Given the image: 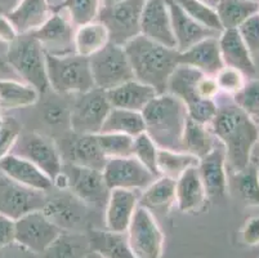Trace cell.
I'll return each instance as SVG.
<instances>
[{
	"instance_id": "35",
	"label": "cell",
	"mask_w": 259,
	"mask_h": 258,
	"mask_svg": "<svg viewBox=\"0 0 259 258\" xmlns=\"http://www.w3.org/2000/svg\"><path fill=\"white\" fill-rule=\"evenodd\" d=\"M146 129L142 113L112 107L106 118L100 133H121L137 137Z\"/></svg>"
},
{
	"instance_id": "50",
	"label": "cell",
	"mask_w": 259,
	"mask_h": 258,
	"mask_svg": "<svg viewBox=\"0 0 259 258\" xmlns=\"http://www.w3.org/2000/svg\"><path fill=\"white\" fill-rule=\"evenodd\" d=\"M241 240L245 245H259V216L251 217L245 222L241 230Z\"/></svg>"
},
{
	"instance_id": "8",
	"label": "cell",
	"mask_w": 259,
	"mask_h": 258,
	"mask_svg": "<svg viewBox=\"0 0 259 258\" xmlns=\"http://www.w3.org/2000/svg\"><path fill=\"white\" fill-rule=\"evenodd\" d=\"M94 88L107 92L134 79L133 68L124 47L108 43L98 53L89 57Z\"/></svg>"
},
{
	"instance_id": "26",
	"label": "cell",
	"mask_w": 259,
	"mask_h": 258,
	"mask_svg": "<svg viewBox=\"0 0 259 258\" xmlns=\"http://www.w3.org/2000/svg\"><path fill=\"white\" fill-rule=\"evenodd\" d=\"M52 14L48 0H20L17 6L6 14L18 35L31 34L44 25Z\"/></svg>"
},
{
	"instance_id": "18",
	"label": "cell",
	"mask_w": 259,
	"mask_h": 258,
	"mask_svg": "<svg viewBox=\"0 0 259 258\" xmlns=\"http://www.w3.org/2000/svg\"><path fill=\"white\" fill-rule=\"evenodd\" d=\"M197 169L208 199L217 200V199H222L227 194V159H226L225 148L220 141L217 142V145L208 155L200 159Z\"/></svg>"
},
{
	"instance_id": "24",
	"label": "cell",
	"mask_w": 259,
	"mask_h": 258,
	"mask_svg": "<svg viewBox=\"0 0 259 258\" xmlns=\"http://www.w3.org/2000/svg\"><path fill=\"white\" fill-rule=\"evenodd\" d=\"M208 202L205 188L197 167L186 169L176 179V205L182 213H195Z\"/></svg>"
},
{
	"instance_id": "23",
	"label": "cell",
	"mask_w": 259,
	"mask_h": 258,
	"mask_svg": "<svg viewBox=\"0 0 259 258\" xmlns=\"http://www.w3.org/2000/svg\"><path fill=\"white\" fill-rule=\"evenodd\" d=\"M178 63L197 68L206 75H214L225 67L218 36L206 38L187 51L178 53Z\"/></svg>"
},
{
	"instance_id": "12",
	"label": "cell",
	"mask_w": 259,
	"mask_h": 258,
	"mask_svg": "<svg viewBox=\"0 0 259 258\" xmlns=\"http://www.w3.org/2000/svg\"><path fill=\"white\" fill-rule=\"evenodd\" d=\"M12 150V154L34 163L47 176L51 177L52 181L62 169L63 159L60 149L43 134L35 132L21 133Z\"/></svg>"
},
{
	"instance_id": "4",
	"label": "cell",
	"mask_w": 259,
	"mask_h": 258,
	"mask_svg": "<svg viewBox=\"0 0 259 258\" xmlns=\"http://www.w3.org/2000/svg\"><path fill=\"white\" fill-rule=\"evenodd\" d=\"M49 88L58 94H81L94 88L88 57L46 53Z\"/></svg>"
},
{
	"instance_id": "51",
	"label": "cell",
	"mask_w": 259,
	"mask_h": 258,
	"mask_svg": "<svg viewBox=\"0 0 259 258\" xmlns=\"http://www.w3.org/2000/svg\"><path fill=\"white\" fill-rule=\"evenodd\" d=\"M16 241V221L0 213V249Z\"/></svg>"
},
{
	"instance_id": "39",
	"label": "cell",
	"mask_w": 259,
	"mask_h": 258,
	"mask_svg": "<svg viewBox=\"0 0 259 258\" xmlns=\"http://www.w3.org/2000/svg\"><path fill=\"white\" fill-rule=\"evenodd\" d=\"M200 160L196 156L185 151H173L159 149L157 154V169L160 177H169L177 179L186 169L191 167H197Z\"/></svg>"
},
{
	"instance_id": "52",
	"label": "cell",
	"mask_w": 259,
	"mask_h": 258,
	"mask_svg": "<svg viewBox=\"0 0 259 258\" xmlns=\"http://www.w3.org/2000/svg\"><path fill=\"white\" fill-rule=\"evenodd\" d=\"M0 258H39V254L23 247L22 244L13 241L7 247L0 249Z\"/></svg>"
},
{
	"instance_id": "19",
	"label": "cell",
	"mask_w": 259,
	"mask_h": 258,
	"mask_svg": "<svg viewBox=\"0 0 259 258\" xmlns=\"http://www.w3.org/2000/svg\"><path fill=\"white\" fill-rule=\"evenodd\" d=\"M141 191L115 189L110 191L105 207V230L111 233H126L134 213L140 205Z\"/></svg>"
},
{
	"instance_id": "43",
	"label": "cell",
	"mask_w": 259,
	"mask_h": 258,
	"mask_svg": "<svg viewBox=\"0 0 259 258\" xmlns=\"http://www.w3.org/2000/svg\"><path fill=\"white\" fill-rule=\"evenodd\" d=\"M232 101L259 124V79H251L245 82V85L240 92L232 96Z\"/></svg>"
},
{
	"instance_id": "5",
	"label": "cell",
	"mask_w": 259,
	"mask_h": 258,
	"mask_svg": "<svg viewBox=\"0 0 259 258\" xmlns=\"http://www.w3.org/2000/svg\"><path fill=\"white\" fill-rule=\"evenodd\" d=\"M7 63L40 94L51 91L47 75L46 51L32 32L18 35L17 39L9 44Z\"/></svg>"
},
{
	"instance_id": "61",
	"label": "cell",
	"mask_w": 259,
	"mask_h": 258,
	"mask_svg": "<svg viewBox=\"0 0 259 258\" xmlns=\"http://www.w3.org/2000/svg\"><path fill=\"white\" fill-rule=\"evenodd\" d=\"M258 125H259V124H258Z\"/></svg>"
},
{
	"instance_id": "20",
	"label": "cell",
	"mask_w": 259,
	"mask_h": 258,
	"mask_svg": "<svg viewBox=\"0 0 259 258\" xmlns=\"http://www.w3.org/2000/svg\"><path fill=\"white\" fill-rule=\"evenodd\" d=\"M0 173L34 190L48 193L53 189V181L43 170L30 160L12 153L0 159Z\"/></svg>"
},
{
	"instance_id": "60",
	"label": "cell",
	"mask_w": 259,
	"mask_h": 258,
	"mask_svg": "<svg viewBox=\"0 0 259 258\" xmlns=\"http://www.w3.org/2000/svg\"><path fill=\"white\" fill-rule=\"evenodd\" d=\"M48 2H49V4H51V6H52V4H53L54 0H48Z\"/></svg>"
},
{
	"instance_id": "32",
	"label": "cell",
	"mask_w": 259,
	"mask_h": 258,
	"mask_svg": "<svg viewBox=\"0 0 259 258\" xmlns=\"http://www.w3.org/2000/svg\"><path fill=\"white\" fill-rule=\"evenodd\" d=\"M89 252L91 244L87 234L62 233L39 258H85Z\"/></svg>"
},
{
	"instance_id": "31",
	"label": "cell",
	"mask_w": 259,
	"mask_h": 258,
	"mask_svg": "<svg viewBox=\"0 0 259 258\" xmlns=\"http://www.w3.org/2000/svg\"><path fill=\"white\" fill-rule=\"evenodd\" d=\"M40 93L32 85L16 80L0 79V108L15 110L35 105Z\"/></svg>"
},
{
	"instance_id": "37",
	"label": "cell",
	"mask_w": 259,
	"mask_h": 258,
	"mask_svg": "<svg viewBox=\"0 0 259 258\" xmlns=\"http://www.w3.org/2000/svg\"><path fill=\"white\" fill-rule=\"evenodd\" d=\"M102 0H61L51 7L52 12H62L75 27L96 21Z\"/></svg>"
},
{
	"instance_id": "9",
	"label": "cell",
	"mask_w": 259,
	"mask_h": 258,
	"mask_svg": "<svg viewBox=\"0 0 259 258\" xmlns=\"http://www.w3.org/2000/svg\"><path fill=\"white\" fill-rule=\"evenodd\" d=\"M105 91L93 88L77 94L70 108V128L76 134H98L111 110Z\"/></svg>"
},
{
	"instance_id": "16",
	"label": "cell",
	"mask_w": 259,
	"mask_h": 258,
	"mask_svg": "<svg viewBox=\"0 0 259 258\" xmlns=\"http://www.w3.org/2000/svg\"><path fill=\"white\" fill-rule=\"evenodd\" d=\"M75 28L76 27L62 12H52L44 25L32 34L39 40L46 53L61 56L75 52Z\"/></svg>"
},
{
	"instance_id": "44",
	"label": "cell",
	"mask_w": 259,
	"mask_h": 258,
	"mask_svg": "<svg viewBox=\"0 0 259 258\" xmlns=\"http://www.w3.org/2000/svg\"><path fill=\"white\" fill-rule=\"evenodd\" d=\"M218 89L221 93L228 94V96H235L237 92L242 89L245 85V75L242 74L241 71L236 70L234 67H225L221 68L215 75H214Z\"/></svg>"
},
{
	"instance_id": "40",
	"label": "cell",
	"mask_w": 259,
	"mask_h": 258,
	"mask_svg": "<svg viewBox=\"0 0 259 258\" xmlns=\"http://www.w3.org/2000/svg\"><path fill=\"white\" fill-rule=\"evenodd\" d=\"M174 2L186 14H188L192 20H195L204 27L218 32V34L223 31V27L214 7L209 6L202 0H174Z\"/></svg>"
},
{
	"instance_id": "17",
	"label": "cell",
	"mask_w": 259,
	"mask_h": 258,
	"mask_svg": "<svg viewBox=\"0 0 259 258\" xmlns=\"http://www.w3.org/2000/svg\"><path fill=\"white\" fill-rule=\"evenodd\" d=\"M141 34L161 46L176 49L170 14L165 0H146L141 18Z\"/></svg>"
},
{
	"instance_id": "54",
	"label": "cell",
	"mask_w": 259,
	"mask_h": 258,
	"mask_svg": "<svg viewBox=\"0 0 259 258\" xmlns=\"http://www.w3.org/2000/svg\"><path fill=\"white\" fill-rule=\"evenodd\" d=\"M122 0H102V7H108V6H114V4L120 3Z\"/></svg>"
},
{
	"instance_id": "2",
	"label": "cell",
	"mask_w": 259,
	"mask_h": 258,
	"mask_svg": "<svg viewBox=\"0 0 259 258\" xmlns=\"http://www.w3.org/2000/svg\"><path fill=\"white\" fill-rule=\"evenodd\" d=\"M134 79L150 85L157 94L165 93L169 78L178 63V52L140 34L124 46Z\"/></svg>"
},
{
	"instance_id": "15",
	"label": "cell",
	"mask_w": 259,
	"mask_h": 258,
	"mask_svg": "<svg viewBox=\"0 0 259 258\" xmlns=\"http://www.w3.org/2000/svg\"><path fill=\"white\" fill-rule=\"evenodd\" d=\"M62 233L41 210L27 213L16 221V241L36 254L48 249Z\"/></svg>"
},
{
	"instance_id": "28",
	"label": "cell",
	"mask_w": 259,
	"mask_h": 258,
	"mask_svg": "<svg viewBox=\"0 0 259 258\" xmlns=\"http://www.w3.org/2000/svg\"><path fill=\"white\" fill-rule=\"evenodd\" d=\"M140 205L152 214H166L176 205V179L157 177L140 193Z\"/></svg>"
},
{
	"instance_id": "38",
	"label": "cell",
	"mask_w": 259,
	"mask_h": 258,
	"mask_svg": "<svg viewBox=\"0 0 259 258\" xmlns=\"http://www.w3.org/2000/svg\"><path fill=\"white\" fill-rule=\"evenodd\" d=\"M235 190L241 202L248 207H259V167L250 162L244 169L234 174Z\"/></svg>"
},
{
	"instance_id": "57",
	"label": "cell",
	"mask_w": 259,
	"mask_h": 258,
	"mask_svg": "<svg viewBox=\"0 0 259 258\" xmlns=\"http://www.w3.org/2000/svg\"><path fill=\"white\" fill-rule=\"evenodd\" d=\"M202 2H205L206 4H209V6L211 7H215V4L220 2V0H202Z\"/></svg>"
},
{
	"instance_id": "45",
	"label": "cell",
	"mask_w": 259,
	"mask_h": 258,
	"mask_svg": "<svg viewBox=\"0 0 259 258\" xmlns=\"http://www.w3.org/2000/svg\"><path fill=\"white\" fill-rule=\"evenodd\" d=\"M187 117L191 120L202 125H210L218 111L217 99H196L194 102L186 105Z\"/></svg>"
},
{
	"instance_id": "29",
	"label": "cell",
	"mask_w": 259,
	"mask_h": 258,
	"mask_svg": "<svg viewBox=\"0 0 259 258\" xmlns=\"http://www.w3.org/2000/svg\"><path fill=\"white\" fill-rule=\"evenodd\" d=\"M87 235L91 244V250L100 253L105 258H137L129 247L125 233L119 234L91 229Z\"/></svg>"
},
{
	"instance_id": "25",
	"label": "cell",
	"mask_w": 259,
	"mask_h": 258,
	"mask_svg": "<svg viewBox=\"0 0 259 258\" xmlns=\"http://www.w3.org/2000/svg\"><path fill=\"white\" fill-rule=\"evenodd\" d=\"M218 42L225 66L236 68L248 77L255 74V65L251 58V53L245 46L237 28L223 30L218 36Z\"/></svg>"
},
{
	"instance_id": "30",
	"label": "cell",
	"mask_w": 259,
	"mask_h": 258,
	"mask_svg": "<svg viewBox=\"0 0 259 258\" xmlns=\"http://www.w3.org/2000/svg\"><path fill=\"white\" fill-rule=\"evenodd\" d=\"M110 43L106 26L98 20L84 23L75 28L74 49L75 53L83 57H92L102 51Z\"/></svg>"
},
{
	"instance_id": "55",
	"label": "cell",
	"mask_w": 259,
	"mask_h": 258,
	"mask_svg": "<svg viewBox=\"0 0 259 258\" xmlns=\"http://www.w3.org/2000/svg\"><path fill=\"white\" fill-rule=\"evenodd\" d=\"M85 258H105V257H103V255H101L100 253L94 252V250H91V252L85 255Z\"/></svg>"
},
{
	"instance_id": "3",
	"label": "cell",
	"mask_w": 259,
	"mask_h": 258,
	"mask_svg": "<svg viewBox=\"0 0 259 258\" xmlns=\"http://www.w3.org/2000/svg\"><path fill=\"white\" fill-rule=\"evenodd\" d=\"M145 132L159 149L183 151L182 141L187 123L185 103L171 93L155 96L142 111Z\"/></svg>"
},
{
	"instance_id": "10",
	"label": "cell",
	"mask_w": 259,
	"mask_h": 258,
	"mask_svg": "<svg viewBox=\"0 0 259 258\" xmlns=\"http://www.w3.org/2000/svg\"><path fill=\"white\" fill-rule=\"evenodd\" d=\"M125 234L137 258H162L164 234L150 210L138 205Z\"/></svg>"
},
{
	"instance_id": "21",
	"label": "cell",
	"mask_w": 259,
	"mask_h": 258,
	"mask_svg": "<svg viewBox=\"0 0 259 258\" xmlns=\"http://www.w3.org/2000/svg\"><path fill=\"white\" fill-rule=\"evenodd\" d=\"M168 6L169 14L171 20V28H173L174 39H176V49L178 53L187 51L191 47L197 44L201 40L211 36H220L215 31L204 27L197 23L196 21L186 14L174 0H165Z\"/></svg>"
},
{
	"instance_id": "53",
	"label": "cell",
	"mask_w": 259,
	"mask_h": 258,
	"mask_svg": "<svg viewBox=\"0 0 259 258\" xmlns=\"http://www.w3.org/2000/svg\"><path fill=\"white\" fill-rule=\"evenodd\" d=\"M18 38V32L16 31L15 26L12 25L11 21L7 16L0 14V42L12 44Z\"/></svg>"
},
{
	"instance_id": "1",
	"label": "cell",
	"mask_w": 259,
	"mask_h": 258,
	"mask_svg": "<svg viewBox=\"0 0 259 258\" xmlns=\"http://www.w3.org/2000/svg\"><path fill=\"white\" fill-rule=\"evenodd\" d=\"M217 105L218 111L209 128L225 148L227 168L236 173L251 162V154L259 142V125L234 101Z\"/></svg>"
},
{
	"instance_id": "42",
	"label": "cell",
	"mask_w": 259,
	"mask_h": 258,
	"mask_svg": "<svg viewBox=\"0 0 259 258\" xmlns=\"http://www.w3.org/2000/svg\"><path fill=\"white\" fill-rule=\"evenodd\" d=\"M157 154H159V148L146 132L134 137L133 156L141 164L145 165L155 177H160L159 169H157Z\"/></svg>"
},
{
	"instance_id": "47",
	"label": "cell",
	"mask_w": 259,
	"mask_h": 258,
	"mask_svg": "<svg viewBox=\"0 0 259 258\" xmlns=\"http://www.w3.org/2000/svg\"><path fill=\"white\" fill-rule=\"evenodd\" d=\"M245 46L248 47L249 52L253 54L259 53V12L253 14L251 17L242 22L237 27Z\"/></svg>"
},
{
	"instance_id": "27",
	"label": "cell",
	"mask_w": 259,
	"mask_h": 258,
	"mask_svg": "<svg viewBox=\"0 0 259 258\" xmlns=\"http://www.w3.org/2000/svg\"><path fill=\"white\" fill-rule=\"evenodd\" d=\"M111 107L142 113L148 102L157 96L152 87L133 79L106 92Z\"/></svg>"
},
{
	"instance_id": "22",
	"label": "cell",
	"mask_w": 259,
	"mask_h": 258,
	"mask_svg": "<svg viewBox=\"0 0 259 258\" xmlns=\"http://www.w3.org/2000/svg\"><path fill=\"white\" fill-rule=\"evenodd\" d=\"M63 163L103 170L107 158L102 153L97 141V134L72 133L65 150H60Z\"/></svg>"
},
{
	"instance_id": "49",
	"label": "cell",
	"mask_w": 259,
	"mask_h": 258,
	"mask_svg": "<svg viewBox=\"0 0 259 258\" xmlns=\"http://www.w3.org/2000/svg\"><path fill=\"white\" fill-rule=\"evenodd\" d=\"M220 89L217 85L215 79L211 75L204 74L199 79L196 85V94L199 98L202 99H217L220 94Z\"/></svg>"
},
{
	"instance_id": "13",
	"label": "cell",
	"mask_w": 259,
	"mask_h": 258,
	"mask_svg": "<svg viewBox=\"0 0 259 258\" xmlns=\"http://www.w3.org/2000/svg\"><path fill=\"white\" fill-rule=\"evenodd\" d=\"M102 173L110 190L124 189L142 191L157 178L133 155L107 159Z\"/></svg>"
},
{
	"instance_id": "59",
	"label": "cell",
	"mask_w": 259,
	"mask_h": 258,
	"mask_svg": "<svg viewBox=\"0 0 259 258\" xmlns=\"http://www.w3.org/2000/svg\"><path fill=\"white\" fill-rule=\"evenodd\" d=\"M249 2H254V3H259V0H249Z\"/></svg>"
},
{
	"instance_id": "56",
	"label": "cell",
	"mask_w": 259,
	"mask_h": 258,
	"mask_svg": "<svg viewBox=\"0 0 259 258\" xmlns=\"http://www.w3.org/2000/svg\"><path fill=\"white\" fill-rule=\"evenodd\" d=\"M7 66H8L7 61L0 57V70H7Z\"/></svg>"
},
{
	"instance_id": "14",
	"label": "cell",
	"mask_w": 259,
	"mask_h": 258,
	"mask_svg": "<svg viewBox=\"0 0 259 258\" xmlns=\"http://www.w3.org/2000/svg\"><path fill=\"white\" fill-rule=\"evenodd\" d=\"M47 193L26 188L0 173V213L17 221L27 213L41 210Z\"/></svg>"
},
{
	"instance_id": "11",
	"label": "cell",
	"mask_w": 259,
	"mask_h": 258,
	"mask_svg": "<svg viewBox=\"0 0 259 258\" xmlns=\"http://www.w3.org/2000/svg\"><path fill=\"white\" fill-rule=\"evenodd\" d=\"M61 170L69 181L67 190L83 200L92 209L105 210L111 190L106 185L102 170L80 167L71 163H63Z\"/></svg>"
},
{
	"instance_id": "34",
	"label": "cell",
	"mask_w": 259,
	"mask_h": 258,
	"mask_svg": "<svg viewBox=\"0 0 259 258\" xmlns=\"http://www.w3.org/2000/svg\"><path fill=\"white\" fill-rule=\"evenodd\" d=\"M217 142L218 139L214 137L208 125L199 124L187 118L182 141V148L185 153L196 156L200 160L213 150Z\"/></svg>"
},
{
	"instance_id": "36",
	"label": "cell",
	"mask_w": 259,
	"mask_h": 258,
	"mask_svg": "<svg viewBox=\"0 0 259 258\" xmlns=\"http://www.w3.org/2000/svg\"><path fill=\"white\" fill-rule=\"evenodd\" d=\"M214 8L223 30H227L237 28L253 14L258 13L259 3L249 0H220Z\"/></svg>"
},
{
	"instance_id": "41",
	"label": "cell",
	"mask_w": 259,
	"mask_h": 258,
	"mask_svg": "<svg viewBox=\"0 0 259 258\" xmlns=\"http://www.w3.org/2000/svg\"><path fill=\"white\" fill-rule=\"evenodd\" d=\"M97 141L107 159L133 155L134 137L121 133H98Z\"/></svg>"
},
{
	"instance_id": "7",
	"label": "cell",
	"mask_w": 259,
	"mask_h": 258,
	"mask_svg": "<svg viewBox=\"0 0 259 258\" xmlns=\"http://www.w3.org/2000/svg\"><path fill=\"white\" fill-rule=\"evenodd\" d=\"M146 0H122L114 6L101 7L97 20L106 26L110 43L124 47L141 34V18Z\"/></svg>"
},
{
	"instance_id": "6",
	"label": "cell",
	"mask_w": 259,
	"mask_h": 258,
	"mask_svg": "<svg viewBox=\"0 0 259 258\" xmlns=\"http://www.w3.org/2000/svg\"><path fill=\"white\" fill-rule=\"evenodd\" d=\"M47 193L41 212L63 233H84L89 226L92 209L69 190Z\"/></svg>"
},
{
	"instance_id": "48",
	"label": "cell",
	"mask_w": 259,
	"mask_h": 258,
	"mask_svg": "<svg viewBox=\"0 0 259 258\" xmlns=\"http://www.w3.org/2000/svg\"><path fill=\"white\" fill-rule=\"evenodd\" d=\"M43 118L49 125L57 127V125L67 124L70 125V108L58 102H48L44 106Z\"/></svg>"
},
{
	"instance_id": "58",
	"label": "cell",
	"mask_w": 259,
	"mask_h": 258,
	"mask_svg": "<svg viewBox=\"0 0 259 258\" xmlns=\"http://www.w3.org/2000/svg\"><path fill=\"white\" fill-rule=\"evenodd\" d=\"M2 124H3V117L0 115V127H2Z\"/></svg>"
},
{
	"instance_id": "46",
	"label": "cell",
	"mask_w": 259,
	"mask_h": 258,
	"mask_svg": "<svg viewBox=\"0 0 259 258\" xmlns=\"http://www.w3.org/2000/svg\"><path fill=\"white\" fill-rule=\"evenodd\" d=\"M22 125L12 117H3L0 127V159L12 153V149L20 137Z\"/></svg>"
},
{
	"instance_id": "33",
	"label": "cell",
	"mask_w": 259,
	"mask_h": 258,
	"mask_svg": "<svg viewBox=\"0 0 259 258\" xmlns=\"http://www.w3.org/2000/svg\"><path fill=\"white\" fill-rule=\"evenodd\" d=\"M204 72L187 65H178L171 77L169 78L166 92L178 97L183 103L194 102L200 99L196 94V85Z\"/></svg>"
}]
</instances>
